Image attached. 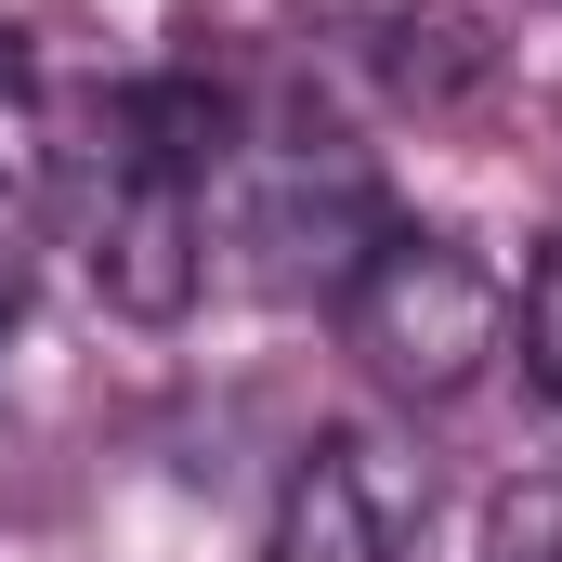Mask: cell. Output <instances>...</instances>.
Returning a JSON list of instances; mask_svg holds the SVG:
<instances>
[{
    "instance_id": "6da1fadb",
    "label": "cell",
    "mask_w": 562,
    "mask_h": 562,
    "mask_svg": "<svg viewBox=\"0 0 562 562\" xmlns=\"http://www.w3.org/2000/svg\"><path fill=\"white\" fill-rule=\"evenodd\" d=\"M327 314H340V340L367 353V380L406 393V406H458V393L510 353V276H497L471 236H431V223H393V236L367 249V276L340 288Z\"/></svg>"
},
{
    "instance_id": "7a4b0ae2",
    "label": "cell",
    "mask_w": 562,
    "mask_h": 562,
    "mask_svg": "<svg viewBox=\"0 0 562 562\" xmlns=\"http://www.w3.org/2000/svg\"><path fill=\"white\" fill-rule=\"evenodd\" d=\"M210 276V210H196V170L183 157H144V144H105V210H92V288L105 314L132 327H170Z\"/></svg>"
},
{
    "instance_id": "3957f363",
    "label": "cell",
    "mask_w": 562,
    "mask_h": 562,
    "mask_svg": "<svg viewBox=\"0 0 562 562\" xmlns=\"http://www.w3.org/2000/svg\"><path fill=\"white\" fill-rule=\"evenodd\" d=\"M380 236H393V196H380V170L340 157V144H288L276 170H262V196H249V249H262V276L301 288V301H340V288L367 276Z\"/></svg>"
},
{
    "instance_id": "277c9868",
    "label": "cell",
    "mask_w": 562,
    "mask_h": 562,
    "mask_svg": "<svg viewBox=\"0 0 562 562\" xmlns=\"http://www.w3.org/2000/svg\"><path fill=\"white\" fill-rule=\"evenodd\" d=\"M276 562H393V484L367 445H340V431L301 445V471L276 497Z\"/></svg>"
},
{
    "instance_id": "5b68a950",
    "label": "cell",
    "mask_w": 562,
    "mask_h": 562,
    "mask_svg": "<svg viewBox=\"0 0 562 562\" xmlns=\"http://www.w3.org/2000/svg\"><path fill=\"white\" fill-rule=\"evenodd\" d=\"M367 66L393 79V105L431 119V105H458V92L497 66V40H484L458 0H380V13H367Z\"/></svg>"
},
{
    "instance_id": "8992f818",
    "label": "cell",
    "mask_w": 562,
    "mask_h": 562,
    "mask_svg": "<svg viewBox=\"0 0 562 562\" xmlns=\"http://www.w3.org/2000/svg\"><path fill=\"white\" fill-rule=\"evenodd\" d=\"M510 340H524V367H537V393L562 406V249L537 262V276L510 288Z\"/></svg>"
},
{
    "instance_id": "52a82bcc",
    "label": "cell",
    "mask_w": 562,
    "mask_h": 562,
    "mask_svg": "<svg viewBox=\"0 0 562 562\" xmlns=\"http://www.w3.org/2000/svg\"><path fill=\"white\" fill-rule=\"evenodd\" d=\"M26 196H40V144H26V119L0 132V236L26 223Z\"/></svg>"
},
{
    "instance_id": "ba28073f",
    "label": "cell",
    "mask_w": 562,
    "mask_h": 562,
    "mask_svg": "<svg viewBox=\"0 0 562 562\" xmlns=\"http://www.w3.org/2000/svg\"><path fill=\"white\" fill-rule=\"evenodd\" d=\"M13 119H26V40L0 26V132H13Z\"/></svg>"
},
{
    "instance_id": "9c48e42d",
    "label": "cell",
    "mask_w": 562,
    "mask_h": 562,
    "mask_svg": "<svg viewBox=\"0 0 562 562\" xmlns=\"http://www.w3.org/2000/svg\"><path fill=\"white\" fill-rule=\"evenodd\" d=\"M0 340H13V262H0Z\"/></svg>"
}]
</instances>
